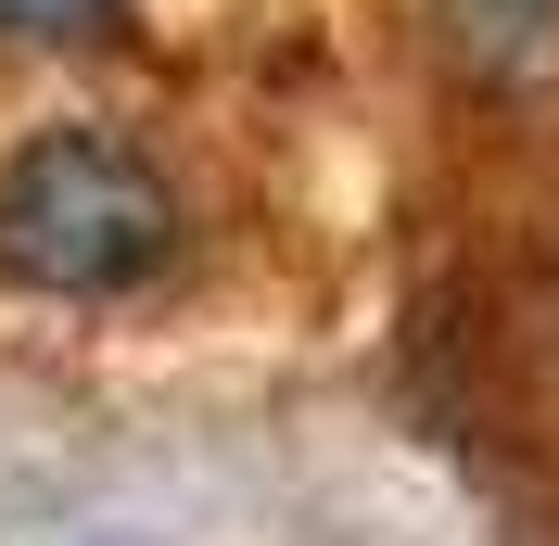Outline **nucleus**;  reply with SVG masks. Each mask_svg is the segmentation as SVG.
<instances>
[{"label":"nucleus","mask_w":559,"mask_h":546,"mask_svg":"<svg viewBox=\"0 0 559 546\" xmlns=\"http://www.w3.org/2000/svg\"><path fill=\"white\" fill-rule=\"evenodd\" d=\"M166 254H178V191L128 128L64 115V128L13 140V166H0V268L26 280V293L115 306Z\"/></svg>","instance_id":"1"},{"label":"nucleus","mask_w":559,"mask_h":546,"mask_svg":"<svg viewBox=\"0 0 559 546\" xmlns=\"http://www.w3.org/2000/svg\"><path fill=\"white\" fill-rule=\"evenodd\" d=\"M90 13H103V0H0V26H13V38H76Z\"/></svg>","instance_id":"2"}]
</instances>
